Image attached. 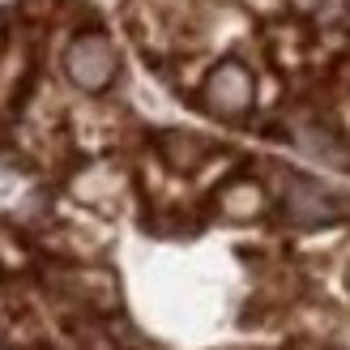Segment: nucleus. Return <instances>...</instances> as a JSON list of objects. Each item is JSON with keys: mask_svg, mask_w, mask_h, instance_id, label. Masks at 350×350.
Wrapping results in <instances>:
<instances>
[{"mask_svg": "<svg viewBox=\"0 0 350 350\" xmlns=\"http://www.w3.org/2000/svg\"><path fill=\"white\" fill-rule=\"evenodd\" d=\"M269 209V197H265V188H260L256 180H231V184H222L218 192V214L222 218H231V222H252L260 218Z\"/></svg>", "mask_w": 350, "mask_h": 350, "instance_id": "nucleus-5", "label": "nucleus"}, {"mask_svg": "<svg viewBox=\"0 0 350 350\" xmlns=\"http://www.w3.org/2000/svg\"><path fill=\"white\" fill-rule=\"evenodd\" d=\"M154 150H159V159L171 167V171H197L205 159H209V142L197 133H184V129H163L159 137H154Z\"/></svg>", "mask_w": 350, "mask_h": 350, "instance_id": "nucleus-4", "label": "nucleus"}, {"mask_svg": "<svg viewBox=\"0 0 350 350\" xmlns=\"http://www.w3.org/2000/svg\"><path fill=\"white\" fill-rule=\"evenodd\" d=\"M346 214V197L325 188L312 175H291L282 188V218L295 231H317V226H334Z\"/></svg>", "mask_w": 350, "mask_h": 350, "instance_id": "nucleus-3", "label": "nucleus"}, {"mask_svg": "<svg viewBox=\"0 0 350 350\" xmlns=\"http://www.w3.org/2000/svg\"><path fill=\"white\" fill-rule=\"evenodd\" d=\"M64 77L77 85L81 94H103L111 90V81L120 77V56L116 43L103 30H81L64 47Z\"/></svg>", "mask_w": 350, "mask_h": 350, "instance_id": "nucleus-1", "label": "nucleus"}, {"mask_svg": "<svg viewBox=\"0 0 350 350\" xmlns=\"http://www.w3.org/2000/svg\"><path fill=\"white\" fill-rule=\"evenodd\" d=\"M0 51H5V22H0Z\"/></svg>", "mask_w": 350, "mask_h": 350, "instance_id": "nucleus-6", "label": "nucleus"}, {"mask_svg": "<svg viewBox=\"0 0 350 350\" xmlns=\"http://www.w3.org/2000/svg\"><path fill=\"white\" fill-rule=\"evenodd\" d=\"M201 107L218 120H243L256 107V77L239 56H226L201 81Z\"/></svg>", "mask_w": 350, "mask_h": 350, "instance_id": "nucleus-2", "label": "nucleus"}, {"mask_svg": "<svg viewBox=\"0 0 350 350\" xmlns=\"http://www.w3.org/2000/svg\"><path fill=\"white\" fill-rule=\"evenodd\" d=\"M346 291H350V269H346Z\"/></svg>", "mask_w": 350, "mask_h": 350, "instance_id": "nucleus-7", "label": "nucleus"}, {"mask_svg": "<svg viewBox=\"0 0 350 350\" xmlns=\"http://www.w3.org/2000/svg\"><path fill=\"white\" fill-rule=\"evenodd\" d=\"M30 350H39V346H30Z\"/></svg>", "mask_w": 350, "mask_h": 350, "instance_id": "nucleus-8", "label": "nucleus"}]
</instances>
